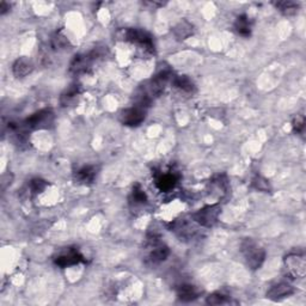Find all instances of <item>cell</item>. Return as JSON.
Listing matches in <instances>:
<instances>
[{"label":"cell","instance_id":"27","mask_svg":"<svg viewBox=\"0 0 306 306\" xmlns=\"http://www.w3.org/2000/svg\"><path fill=\"white\" fill-rule=\"evenodd\" d=\"M305 128V119L304 116H297V119L293 120V129L294 132L301 133Z\"/></svg>","mask_w":306,"mask_h":306},{"label":"cell","instance_id":"20","mask_svg":"<svg viewBox=\"0 0 306 306\" xmlns=\"http://www.w3.org/2000/svg\"><path fill=\"white\" fill-rule=\"evenodd\" d=\"M274 5L275 8H277L279 11L285 16L297 15L299 11V8H300L298 3L295 2H278V3H274Z\"/></svg>","mask_w":306,"mask_h":306},{"label":"cell","instance_id":"25","mask_svg":"<svg viewBox=\"0 0 306 306\" xmlns=\"http://www.w3.org/2000/svg\"><path fill=\"white\" fill-rule=\"evenodd\" d=\"M48 185V182L45 181V179L42 178H34L30 181V190H31V193H34V194H39V193H42L43 190H45L46 188H47Z\"/></svg>","mask_w":306,"mask_h":306},{"label":"cell","instance_id":"18","mask_svg":"<svg viewBox=\"0 0 306 306\" xmlns=\"http://www.w3.org/2000/svg\"><path fill=\"white\" fill-rule=\"evenodd\" d=\"M174 85L175 88L181 90L183 92H187V94H193L195 92L196 86L194 82L187 75H177L174 78Z\"/></svg>","mask_w":306,"mask_h":306},{"label":"cell","instance_id":"1","mask_svg":"<svg viewBox=\"0 0 306 306\" xmlns=\"http://www.w3.org/2000/svg\"><path fill=\"white\" fill-rule=\"evenodd\" d=\"M241 252L244 257L245 263L251 271H256L263 264L265 259V250L254 239H244L241 244Z\"/></svg>","mask_w":306,"mask_h":306},{"label":"cell","instance_id":"22","mask_svg":"<svg viewBox=\"0 0 306 306\" xmlns=\"http://www.w3.org/2000/svg\"><path fill=\"white\" fill-rule=\"evenodd\" d=\"M129 201H131V204L134 206L144 205L147 202V195H146L144 189L140 187V184H135L134 187H133Z\"/></svg>","mask_w":306,"mask_h":306},{"label":"cell","instance_id":"24","mask_svg":"<svg viewBox=\"0 0 306 306\" xmlns=\"http://www.w3.org/2000/svg\"><path fill=\"white\" fill-rule=\"evenodd\" d=\"M206 302H207L208 305H222L230 302V299L222 293L214 292V293L208 295L207 299H206Z\"/></svg>","mask_w":306,"mask_h":306},{"label":"cell","instance_id":"26","mask_svg":"<svg viewBox=\"0 0 306 306\" xmlns=\"http://www.w3.org/2000/svg\"><path fill=\"white\" fill-rule=\"evenodd\" d=\"M52 46L56 51H58V49H66L69 46V42L64 35L58 32V34L52 39Z\"/></svg>","mask_w":306,"mask_h":306},{"label":"cell","instance_id":"3","mask_svg":"<svg viewBox=\"0 0 306 306\" xmlns=\"http://www.w3.org/2000/svg\"><path fill=\"white\" fill-rule=\"evenodd\" d=\"M221 213L220 204L208 205L206 207L199 209L192 214V219L196 224L204 226V227H212L217 224L219 215Z\"/></svg>","mask_w":306,"mask_h":306},{"label":"cell","instance_id":"6","mask_svg":"<svg viewBox=\"0 0 306 306\" xmlns=\"http://www.w3.org/2000/svg\"><path fill=\"white\" fill-rule=\"evenodd\" d=\"M124 40L134 43L148 53H155V43L152 36L141 29H127L124 31Z\"/></svg>","mask_w":306,"mask_h":306},{"label":"cell","instance_id":"28","mask_svg":"<svg viewBox=\"0 0 306 306\" xmlns=\"http://www.w3.org/2000/svg\"><path fill=\"white\" fill-rule=\"evenodd\" d=\"M10 8H11L10 4H8L6 2H2L0 3V13H2V15H5V13L10 10Z\"/></svg>","mask_w":306,"mask_h":306},{"label":"cell","instance_id":"5","mask_svg":"<svg viewBox=\"0 0 306 306\" xmlns=\"http://www.w3.org/2000/svg\"><path fill=\"white\" fill-rule=\"evenodd\" d=\"M54 112L52 109L46 108L36 111L25 120L24 126L26 129H48L54 124Z\"/></svg>","mask_w":306,"mask_h":306},{"label":"cell","instance_id":"14","mask_svg":"<svg viewBox=\"0 0 306 306\" xmlns=\"http://www.w3.org/2000/svg\"><path fill=\"white\" fill-rule=\"evenodd\" d=\"M172 32H174L176 39L183 41V40H187L194 34V26L188 21H181L172 28Z\"/></svg>","mask_w":306,"mask_h":306},{"label":"cell","instance_id":"23","mask_svg":"<svg viewBox=\"0 0 306 306\" xmlns=\"http://www.w3.org/2000/svg\"><path fill=\"white\" fill-rule=\"evenodd\" d=\"M251 185L256 189V190H259V192L269 193L272 190L271 184H269L268 179L262 177V176H256V177L252 179Z\"/></svg>","mask_w":306,"mask_h":306},{"label":"cell","instance_id":"11","mask_svg":"<svg viewBox=\"0 0 306 306\" xmlns=\"http://www.w3.org/2000/svg\"><path fill=\"white\" fill-rule=\"evenodd\" d=\"M294 292L295 289L293 286L286 284V282H280V284L272 286V287L268 289L267 298L271 299L273 301H280L282 299L291 297L292 294H294Z\"/></svg>","mask_w":306,"mask_h":306},{"label":"cell","instance_id":"19","mask_svg":"<svg viewBox=\"0 0 306 306\" xmlns=\"http://www.w3.org/2000/svg\"><path fill=\"white\" fill-rule=\"evenodd\" d=\"M81 95V89L78 85H71L69 88L66 90L64 94L60 97V103L62 106H68L73 104L78 98V96Z\"/></svg>","mask_w":306,"mask_h":306},{"label":"cell","instance_id":"9","mask_svg":"<svg viewBox=\"0 0 306 306\" xmlns=\"http://www.w3.org/2000/svg\"><path fill=\"white\" fill-rule=\"evenodd\" d=\"M54 262L56 265H59V267L66 268V267H71V265L82 263V262H85V258L84 256L79 252L78 249L68 248L67 250L56 256L54 258Z\"/></svg>","mask_w":306,"mask_h":306},{"label":"cell","instance_id":"2","mask_svg":"<svg viewBox=\"0 0 306 306\" xmlns=\"http://www.w3.org/2000/svg\"><path fill=\"white\" fill-rule=\"evenodd\" d=\"M104 49L95 48L94 51L88 53V54H78L73 58L71 65H69V71L73 74H82L86 73L91 68L92 62L96 61L98 58L104 56Z\"/></svg>","mask_w":306,"mask_h":306},{"label":"cell","instance_id":"7","mask_svg":"<svg viewBox=\"0 0 306 306\" xmlns=\"http://www.w3.org/2000/svg\"><path fill=\"white\" fill-rule=\"evenodd\" d=\"M146 118V109H142L140 106H133V108L125 109L120 114V121L129 127H138Z\"/></svg>","mask_w":306,"mask_h":306},{"label":"cell","instance_id":"16","mask_svg":"<svg viewBox=\"0 0 306 306\" xmlns=\"http://www.w3.org/2000/svg\"><path fill=\"white\" fill-rule=\"evenodd\" d=\"M12 72L17 78H24L32 72V65L24 58H19L16 60L12 66Z\"/></svg>","mask_w":306,"mask_h":306},{"label":"cell","instance_id":"12","mask_svg":"<svg viewBox=\"0 0 306 306\" xmlns=\"http://www.w3.org/2000/svg\"><path fill=\"white\" fill-rule=\"evenodd\" d=\"M96 176H97V168L94 165L84 166V168L79 169L74 174V181L78 184L90 185L94 183Z\"/></svg>","mask_w":306,"mask_h":306},{"label":"cell","instance_id":"13","mask_svg":"<svg viewBox=\"0 0 306 306\" xmlns=\"http://www.w3.org/2000/svg\"><path fill=\"white\" fill-rule=\"evenodd\" d=\"M228 190V182L227 178L224 175L215 176L214 178L209 182V193L212 195L217 194L218 196L225 195Z\"/></svg>","mask_w":306,"mask_h":306},{"label":"cell","instance_id":"4","mask_svg":"<svg viewBox=\"0 0 306 306\" xmlns=\"http://www.w3.org/2000/svg\"><path fill=\"white\" fill-rule=\"evenodd\" d=\"M286 275L291 279H301L306 274V259L304 254H289L284 259Z\"/></svg>","mask_w":306,"mask_h":306},{"label":"cell","instance_id":"15","mask_svg":"<svg viewBox=\"0 0 306 306\" xmlns=\"http://www.w3.org/2000/svg\"><path fill=\"white\" fill-rule=\"evenodd\" d=\"M177 297L183 302H189L195 300L199 297V291L195 286L189 284H183L177 288Z\"/></svg>","mask_w":306,"mask_h":306},{"label":"cell","instance_id":"21","mask_svg":"<svg viewBox=\"0 0 306 306\" xmlns=\"http://www.w3.org/2000/svg\"><path fill=\"white\" fill-rule=\"evenodd\" d=\"M172 230H174L176 234H177L181 238L192 237V235L195 232L194 231L195 228L193 227V226L189 225L185 220L176 221L174 224V227H172ZM172 230H171V231H172Z\"/></svg>","mask_w":306,"mask_h":306},{"label":"cell","instance_id":"10","mask_svg":"<svg viewBox=\"0 0 306 306\" xmlns=\"http://www.w3.org/2000/svg\"><path fill=\"white\" fill-rule=\"evenodd\" d=\"M179 175L175 171L161 172L157 177H156V185L161 192L168 193L172 190L178 183Z\"/></svg>","mask_w":306,"mask_h":306},{"label":"cell","instance_id":"17","mask_svg":"<svg viewBox=\"0 0 306 306\" xmlns=\"http://www.w3.org/2000/svg\"><path fill=\"white\" fill-rule=\"evenodd\" d=\"M235 29L243 37H249L251 35V23L247 15L238 16L235 22Z\"/></svg>","mask_w":306,"mask_h":306},{"label":"cell","instance_id":"8","mask_svg":"<svg viewBox=\"0 0 306 306\" xmlns=\"http://www.w3.org/2000/svg\"><path fill=\"white\" fill-rule=\"evenodd\" d=\"M151 247L152 250L148 252L147 257H146V263L148 265L161 264L170 255L169 248L166 245L162 244V243H159L158 241H155V238H153V241H151Z\"/></svg>","mask_w":306,"mask_h":306}]
</instances>
